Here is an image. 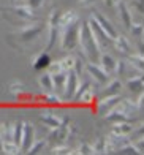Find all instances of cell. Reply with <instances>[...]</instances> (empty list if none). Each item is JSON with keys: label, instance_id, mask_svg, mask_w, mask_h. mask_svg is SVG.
I'll return each mask as SVG.
<instances>
[{"label": "cell", "instance_id": "4", "mask_svg": "<svg viewBox=\"0 0 144 155\" xmlns=\"http://www.w3.org/2000/svg\"><path fill=\"white\" fill-rule=\"evenodd\" d=\"M59 16H60V10H52L51 15H49V19H48V43H46V49L49 51L55 41L59 40Z\"/></svg>", "mask_w": 144, "mask_h": 155}, {"label": "cell", "instance_id": "28", "mask_svg": "<svg viewBox=\"0 0 144 155\" xmlns=\"http://www.w3.org/2000/svg\"><path fill=\"white\" fill-rule=\"evenodd\" d=\"M2 152L3 153H8V155H16V153L21 152V149H19V146L16 143H13V141H3Z\"/></svg>", "mask_w": 144, "mask_h": 155}, {"label": "cell", "instance_id": "40", "mask_svg": "<svg viewBox=\"0 0 144 155\" xmlns=\"http://www.w3.org/2000/svg\"><path fill=\"white\" fill-rule=\"evenodd\" d=\"M103 2H105L106 6H116V5L120 2V0H103Z\"/></svg>", "mask_w": 144, "mask_h": 155}, {"label": "cell", "instance_id": "6", "mask_svg": "<svg viewBox=\"0 0 144 155\" xmlns=\"http://www.w3.org/2000/svg\"><path fill=\"white\" fill-rule=\"evenodd\" d=\"M10 13L14 16V19H10V22L13 24H18V22H27V21H30L33 19V10L28 6L27 3L25 5H16V6H13V8L10 10Z\"/></svg>", "mask_w": 144, "mask_h": 155}, {"label": "cell", "instance_id": "20", "mask_svg": "<svg viewBox=\"0 0 144 155\" xmlns=\"http://www.w3.org/2000/svg\"><path fill=\"white\" fill-rule=\"evenodd\" d=\"M103 116H105V120H108L109 124H119V122L128 120V116L122 114V112H119V111H114V109L108 111L106 114H103Z\"/></svg>", "mask_w": 144, "mask_h": 155}, {"label": "cell", "instance_id": "43", "mask_svg": "<svg viewBox=\"0 0 144 155\" xmlns=\"http://www.w3.org/2000/svg\"><path fill=\"white\" fill-rule=\"evenodd\" d=\"M0 11H3V8H2V6H0Z\"/></svg>", "mask_w": 144, "mask_h": 155}, {"label": "cell", "instance_id": "21", "mask_svg": "<svg viewBox=\"0 0 144 155\" xmlns=\"http://www.w3.org/2000/svg\"><path fill=\"white\" fill-rule=\"evenodd\" d=\"M52 78V86H54V90H63L65 87V81H67V71H59V73H54L51 74Z\"/></svg>", "mask_w": 144, "mask_h": 155}, {"label": "cell", "instance_id": "41", "mask_svg": "<svg viewBox=\"0 0 144 155\" xmlns=\"http://www.w3.org/2000/svg\"><path fill=\"white\" fill-rule=\"evenodd\" d=\"M11 2H13V3H18V5H19L21 2H25V0H11Z\"/></svg>", "mask_w": 144, "mask_h": 155}, {"label": "cell", "instance_id": "16", "mask_svg": "<svg viewBox=\"0 0 144 155\" xmlns=\"http://www.w3.org/2000/svg\"><path fill=\"white\" fill-rule=\"evenodd\" d=\"M132 131H133V125L128 120H124V122H119V124H112V131L111 133H114V135H117V136H128Z\"/></svg>", "mask_w": 144, "mask_h": 155}, {"label": "cell", "instance_id": "33", "mask_svg": "<svg viewBox=\"0 0 144 155\" xmlns=\"http://www.w3.org/2000/svg\"><path fill=\"white\" fill-rule=\"evenodd\" d=\"M92 150L93 153H105V138H98L92 144Z\"/></svg>", "mask_w": 144, "mask_h": 155}, {"label": "cell", "instance_id": "19", "mask_svg": "<svg viewBox=\"0 0 144 155\" xmlns=\"http://www.w3.org/2000/svg\"><path fill=\"white\" fill-rule=\"evenodd\" d=\"M120 90H122V82L119 79H112L105 84L103 95H119Z\"/></svg>", "mask_w": 144, "mask_h": 155}, {"label": "cell", "instance_id": "37", "mask_svg": "<svg viewBox=\"0 0 144 155\" xmlns=\"http://www.w3.org/2000/svg\"><path fill=\"white\" fill-rule=\"evenodd\" d=\"M78 153H85V155H92L93 150H92V146L89 143H81V146H79L78 149Z\"/></svg>", "mask_w": 144, "mask_h": 155}, {"label": "cell", "instance_id": "24", "mask_svg": "<svg viewBox=\"0 0 144 155\" xmlns=\"http://www.w3.org/2000/svg\"><path fill=\"white\" fill-rule=\"evenodd\" d=\"M127 86L128 89L132 90V92H141V89H142V76L141 74H136L133 78H128V81H127Z\"/></svg>", "mask_w": 144, "mask_h": 155}, {"label": "cell", "instance_id": "42", "mask_svg": "<svg viewBox=\"0 0 144 155\" xmlns=\"http://www.w3.org/2000/svg\"><path fill=\"white\" fill-rule=\"evenodd\" d=\"M2 144H3V139H2V136H0V152H2Z\"/></svg>", "mask_w": 144, "mask_h": 155}, {"label": "cell", "instance_id": "13", "mask_svg": "<svg viewBox=\"0 0 144 155\" xmlns=\"http://www.w3.org/2000/svg\"><path fill=\"white\" fill-rule=\"evenodd\" d=\"M87 24H89V27H90V29H92V32H93V35H95V37H97V40L100 41V45H108V43H111V38L109 37H108V35L105 33V30L102 29V27H100L97 22H95V21H93L92 18L87 21Z\"/></svg>", "mask_w": 144, "mask_h": 155}, {"label": "cell", "instance_id": "7", "mask_svg": "<svg viewBox=\"0 0 144 155\" xmlns=\"http://www.w3.org/2000/svg\"><path fill=\"white\" fill-rule=\"evenodd\" d=\"M35 141V127L30 122H24V131H22V138H21V144H19V149L21 152L27 153V150L30 149V146L33 144Z\"/></svg>", "mask_w": 144, "mask_h": 155}, {"label": "cell", "instance_id": "11", "mask_svg": "<svg viewBox=\"0 0 144 155\" xmlns=\"http://www.w3.org/2000/svg\"><path fill=\"white\" fill-rule=\"evenodd\" d=\"M40 120L46 127H49V128H57V127H59L63 120H67V119L57 116V114H54V112H51V111H45V112L40 114Z\"/></svg>", "mask_w": 144, "mask_h": 155}, {"label": "cell", "instance_id": "25", "mask_svg": "<svg viewBox=\"0 0 144 155\" xmlns=\"http://www.w3.org/2000/svg\"><path fill=\"white\" fill-rule=\"evenodd\" d=\"M22 131H24V122L22 120H18V122L13 124V138H11V141H13V143H16L18 146L21 144Z\"/></svg>", "mask_w": 144, "mask_h": 155}, {"label": "cell", "instance_id": "5", "mask_svg": "<svg viewBox=\"0 0 144 155\" xmlns=\"http://www.w3.org/2000/svg\"><path fill=\"white\" fill-rule=\"evenodd\" d=\"M85 71H87V74L92 78V81H95V84H98V86H105V84L109 81V73H106L105 70L100 67V65H97V63H92V62H89V63H85Z\"/></svg>", "mask_w": 144, "mask_h": 155}, {"label": "cell", "instance_id": "18", "mask_svg": "<svg viewBox=\"0 0 144 155\" xmlns=\"http://www.w3.org/2000/svg\"><path fill=\"white\" fill-rule=\"evenodd\" d=\"M117 8H119V15H120V18H122V22H124V25L128 29V27H130V25L133 24L130 8H128L127 3H125V2H122V0L117 3Z\"/></svg>", "mask_w": 144, "mask_h": 155}, {"label": "cell", "instance_id": "38", "mask_svg": "<svg viewBox=\"0 0 144 155\" xmlns=\"http://www.w3.org/2000/svg\"><path fill=\"white\" fill-rule=\"evenodd\" d=\"M25 2H27V5L30 6L32 10H38V8H41V6H43L45 0H25Z\"/></svg>", "mask_w": 144, "mask_h": 155}, {"label": "cell", "instance_id": "1", "mask_svg": "<svg viewBox=\"0 0 144 155\" xmlns=\"http://www.w3.org/2000/svg\"><path fill=\"white\" fill-rule=\"evenodd\" d=\"M78 45L81 48L82 54L87 57L90 62H97L98 60V55L102 54L100 51V41L97 40V37L93 35L92 29L89 27L87 22L84 24H79V32H78Z\"/></svg>", "mask_w": 144, "mask_h": 155}, {"label": "cell", "instance_id": "32", "mask_svg": "<svg viewBox=\"0 0 144 155\" xmlns=\"http://www.w3.org/2000/svg\"><path fill=\"white\" fill-rule=\"evenodd\" d=\"M10 92L13 94V95H16V97H21V95H25L27 94V90H25V87H24V84L22 82H11L10 84Z\"/></svg>", "mask_w": 144, "mask_h": 155}, {"label": "cell", "instance_id": "29", "mask_svg": "<svg viewBox=\"0 0 144 155\" xmlns=\"http://www.w3.org/2000/svg\"><path fill=\"white\" fill-rule=\"evenodd\" d=\"M0 136L3 141H11L13 138V124H0Z\"/></svg>", "mask_w": 144, "mask_h": 155}, {"label": "cell", "instance_id": "17", "mask_svg": "<svg viewBox=\"0 0 144 155\" xmlns=\"http://www.w3.org/2000/svg\"><path fill=\"white\" fill-rule=\"evenodd\" d=\"M76 101H79L81 104H92L93 101H95V89H93V84H90L87 89L79 94Z\"/></svg>", "mask_w": 144, "mask_h": 155}, {"label": "cell", "instance_id": "39", "mask_svg": "<svg viewBox=\"0 0 144 155\" xmlns=\"http://www.w3.org/2000/svg\"><path fill=\"white\" fill-rule=\"evenodd\" d=\"M97 0H78V3L82 6V8H90L92 5H95Z\"/></svg>", "mask_w": 144, "mask_h": 155}, {"label": "cell", "instance_id": "30", "mask_svg": "<svg viewBox=\"0 0 144 155\" xmlns=\"http://www.w3.org/2000/svg\"><path fill=\"white\" fill-rule=\"evenodd\" d=\"M38 82H40V86L41 87H45L48 92H54V86H52V78L49 73H45V74H41L38 78Z\"/></svg>", "mask_w": 144, "mask_h": 155}, {"label": "cell", "instance_id": "31", "mask_svg": "<svg viewBox=\"0 0 144 155\" xmlns=\"http://www.w3.org/2000/svg\"><path fill=\"white\" fill-rule=\"evenodd\" d=\"M45 146H46V139H35L33 141V144L30 146V149L27 150L28 155H37V153H41V150L45 149Z\"/></svg>", "mask_w": 144, "mask_h": 155}, {"label": "cell", "instance_id": "10", "mask_svg": "<svg viewBox=\"0 0 144 155\" xmlns=\"http://www.w3.org/2000/svg\"><path fill=\"white\" fill-rule=\"evenodd\" d=\"M120 100V95H103L97 101V111L100 114H106L108 111H111Z\"/></svg>", "mask_w": 144, "mask_h": 155}, {"label": "cell", "instance_id": "8", "mask_svg": "<svg viewBox=\"0 0 144 155\" xmlns=\"http://www.w3.org/2000/svg\"><path fill=\"white\" fill-rule=\"evenodd\" d=\"M90 18H92V19L95 21V22H97V24H98V25L105 30V33L108 35V37H109L111 40H114V37H116L117 33H116V29H114V25L109 22V19L105 18V16L102 15V13H98V11H93Z\"/></svg>", "mask_w": 144, "mask_h": 155}, {"label": "cell", "instance_id": "26", "mask_svg": "<svg viewBox=\"0 0 144 155\" xmlns=\"http://www.w3.org/2000/svg\"><path fill=\"white\" fill-rule=\"evenodd\" d=\"M76 60H78V59L73 57V55H67V57L60 59L59 63H60V67H62L63 71H70V70H75V67H76Z\"/></svg>", "mask_w": 144, "mask_h": 155}, {"label": "cell", "instance_id": "12", "mask_svg": "<svg viewBox=\"0 0 144 155\" xmlns=\"http://www.w3.org/2000/svg\"><path fill=\"white\" fill-rule=\"evenodd\" d=\"M79 21V15L75 10H67V11H60V16H59V27H67Z\"/></svg>", "mask_w": 144, "mask_h": 155}, {"label": "cell", "instance_id": "27", "mask_svg": "<svg viewBox=\"0 0 144 155\" xmlns=\"http://www.w3.org/2000/svg\"><path fill=\"white\" fill-rule=\"evenodd\" d=\"M43 103L49 104V106H60L62 104V100L59 95H55L54 92H48L43 95Z\"/></svg>", "mask_w": 144, "mask_h": 155}, {"label": "cell", "instance_id": "35", "mask_svg": "<svg viewBox=\"0 0 144 155\" xmlns=\"http://www.w3.org/2000/svg\"><path fill=\"white\" fill-rule=\"evenodd\" d=\"M46 68H48V73H49V74H54V73L62 71V67H60L59 60H55V62H49Z\"/></svg>", "mask_w": 144, "mask_h": 155}, {"label": "cell", "instance_id": "2", "mask_svg": "<svg viewBox=\"0 0 144 155\" xmlns=\"http://www.w3.org/2000/svg\"><path fill=\"white\" fill-rule=\"evenodd\" d=\"M78 32H79V21L71 25L62 27L59 30L60 48L63 51H73L78 48Z\"/></svg>", "mask_w": 144, "mask_h": 155}, {"label": "cell", "instance_id": "14", "mask_svg": "<svg viewBox=\"0 0 144 155\" xmlns=\"http://www.w3.org/2000/svg\"><path fill=\"white\" fill-rule=\"evenodd\" d=\"M98 62H100V67H102L106 73H109V74L114 73L117 60L114 59L111 54H100V55H98Z\"/></svg>", "mask_w": 144, "mask_h": 155}, {"label": "cell", "instance_id": "15", "mask_svg": "<svg viewBox=\"0 0 144 155\" xmlns=\"http://www.w3.org/2000/svg\"><path fill=\"white\" fill-rule=\"evenodd\" d=\"M114 43V48H116V51L120 52V54H130L132 51V45L130 41H128L127 37H124V35H116L112 40Z\"/></svg>", "mask_w": 144, "mask_h": 155}, {"label": "cell", "instance_id": "36", "mask_svg": "<svg viewBox=\"0 0 144 155\" xmlns=\"http://www.w3.org/2000/svg\"><path fill=\"white\" fill-rule=\"evenodd\" d=\"M51 152H52V153H70V152H71V149H70L68 146L62 144V146H52Z\"/></svg>", "mask_w": 144, "mask_h": 155}, {"label": "cell", "instance_id": "34", "mask_svg": "<svg viewBox=\"0 0 144 155\" xmlns=\"http://www.w3.org/2000/svg\"><path fill=\"white\" fill-rule=\"evenodd\" d=\"M130 32H132V35L133 37H136V38H142V24H139V22H136V24H132L130 27Z\"/></svg>", "mask_w": 144, "mask_h": 155}, {"label": "cell", "instance_id": "22", "mask_svg": "<svg viewBox=\"0 0 144 155\" xmlns=\"http://www.w3.org/2000/svg\"><path fill=\"white\" fill-rule=\"evenodd\" d=\"M51 62V59H49V55L46 52H41L38 55H35L33 60H32V67L35 70H41V68H46L48 63Z\"/></svg>", "mask_w": 144, "mask_h": 155}, {"label": "cell", "instance_id": "9", "mask_svg": "<svg viewBox=\"0 0 144 155\" xmlns=\"http://www.w3.org/2000/svg\"><path fill=\"white\" fill-rule=\"evenodd\" d=\"M78 84H79V74L75 71V70H70V71H67V81H65L63 92H65V97L68 98V100H71V98H73Z\"/></svg>", "mask_w": 144, "mask_h": 155}, {"label": "cell", "instance_id": "23", "mask_svg": "<svg viewBox=\"0 0 144 155\" xmlns=\"http://www.w3.org/2000/svg\"><path fill=\"white\" fill-rule=\"evenodd\" d=\"M128 63H130V67L133 68V70H136L138 73H141L142 71V63H144V59H142V54H130V57H128V60H127Z\"/></svg>", "mask_w": 144, "mask_h": 155}, {"label": "cell", "instance_id": "3", "mask_svg": "<svg viewBox=\"0 0 144 155\" xmlns=\"http://www.w3.org/2000/svg\"><path fill=\"white\" fill-rule=\"evenodd\" d=\"M41 32H43V25L40 22H32V24L21 25L16 32L10 35V37L16 38V41H19V43H28V41L37 40Z\"/></svg>", "mask_w": 144, "mask_h": 155}]
</instances>
